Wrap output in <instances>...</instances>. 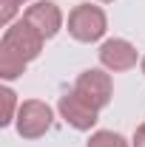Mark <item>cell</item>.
Listing matches in <instances>:
<instances>
[{"label":"cell","instance_id":"3957f363","mask_svg":"<svg viewBox=\"0 0 145 147\" xmlns=\"http://www.w3.org/2000/svg\"><path fill=\"white\" fill-rule=\"evenodd\" d=\"M74 93H80L88 105H94L97 110L108 108L111 96H114V82L111 74H105V68H88L74 79Z\"/></svg>","mask_w":145,"mask_h":147},{"label":"cell","instance_id":"52a82bcc","mask_svg":"<svg viewBox=\"0 0 145 147\" xmlns=\"http://www.w3.org/2000/svg\"><path fill=\"white\" fill-rule=\"evenodd\" d=\"M100 65L111 74H120V71H128L137 65V48L128 42V40H120V37H111L100 45Z\"/></svg>","mask_w":145,"mask_h":147},{"label":"cell","instance_id":"7c38bea8","mask_svg":"<svg viewBox=\"0 0 145 147\" xmlns=\"http://www.w3.org/2000/svg\"><path fill=\"white\" fill-rule=\"evenodd\" d=\"M103 3H111V0H103Z\"/></svg>","mask_w":145,"mask_h":147},{"label":"cell","instance_id":"277c9868","mask_svg":"<svg viewBox=\"0 0 145 147\" xmlns=\"http://www.w3.org/2000/svg\"><path fill=\"white\" fill-rule=\"evenodd\" d=\"M51 122H54V113L46 102L40 99H26L17 108V119H14V127L23 139H40L51 130Z\"/></svg>","mask_w":145,"mask_h":147},{"label":"cell","instance_id":"7a4b0ae2","mask_svg":"<svg viewBox=\"0 0 145 147\" xmlns=\"http://www.w3.org/2000/svg\"><path fill=\"white\" fill-rule=\"evenodd\" d=\"M105 28H108V17H105V11L100 6L80 3L68 14V34L77 42H97L105 34Z\"/></svg>","mask_w":145,"mask_h":147},{"label":"cell","instance_id":"30bf717a","mask_svg":"<svg viewBox=\"0 0 145 147\" xmlns=\"http://www.w3.org/2000/svg\"><path fill=\"white\" fill-rule=\"evenodd\" d=\"M131 147H145V122L134 130V139H131Z\"/></svg>","mask_w":145,"mask_h":147},{"label":"cell","instance_id":"8fae6325","mask_svg":"<svg viewBox=\"0 0 145 147\" xmlns=\"http://www.w3.org/2000/svg\"><path fill=\"white\" fill-rule=\"evenodd\" d=\"M140 68H142V74H145V57H142V59H140Z\"/></svg>","mask_w":145,"mask_h":147},{"label":"cell","instance_id":"ba28073f","mask_svg":"<svg viewBox=\"0 0 145 147\" xmlns=\"http://www.w3.org/2000/svg\"><path fill=\"white\" fill-rule=\"evenodd\" d=\"M85 147H131V144L114 130H94Z\"/></svg>","mask_w":145,"mask_h":147},{"label":"cell","instance_id":"5b68a950","mask_svg":"<svg viewBox=\"0 0 145 147\" xmlns=\"http://www.w3.org/2000/svg\"><path fill=\"white\" fill-rule=\"evenodd\" d=\"M23 20L34 28L43 40H51V37L63 28V11L54 0H37L31 3L26 11H23Z\"/></svg>","mask_w":145,"mask_h":147},{"label":"cell","instance_id":"8992f818","mask_svg":"<svg viewBox=\"0 0 145 147\" xmlns=\"http://www.w3.org/2000/svg\"><path fill=\"white\" fill-rule=\"evenodd\" d=\"M57 110H60V116L66 119V125H71L74 130H91L97 125V119H100V110L88 105L80 93H66V96H60V102H57Z\"/></svg>","mask_w":145,"mask_h":147},{"label":"cell","instance_id":"4fadbf2b","mask_svg":"<svg viewBox=\"0 0 145 147\" xmlns=\"http://www.w3.org/2000/svg\"><path fill=\"white\" fill-rule=\"evenodd\" d=\"M17 3H26V0H17Z\"/></svg>","mask_w":145,"mask_h":147},{"label":"cell","instance_id":"6da1fadb","mask_svg":"<svg viewBox=\"0 0 145 147\" xmlns=\"http://www.w3.org/2000/svg\"><path fill=\"white\" fill-rule=\"evenodd\" d=\"M43 42L46 40L37 34L26 20H17V23L6 26L3 40H0V76L6 82L17 79L20 74L26 71V65L40 57Z\"/></svg>","mask_w":145,"mask_h":147},{"label":"cell","instance_id":"9c48e42d","mask_svg":"<svg viewBox=\"0 0 145 147\" xmlns=\"http://www.w3.org/2000/svg\"><path fill=\"white\" fill-rule=\"evenodd\" d=\"M0 99H3V113H0V125L6 127V125H12L14 119H17V93L12 91V88H0Z\"/></svg>","mask_w":145,"mask_h":147}]
</instances>
